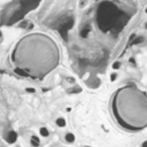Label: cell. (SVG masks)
Returning <instances> with one entry per match:
<instances>
[{"mask_svg": "<svg viewBox=\"0 0 147 147\" xmlns=\"http://www.w3.org/2000/svg\"><path fill=\"white\" fill-rule=\"evenodd\" d=\"M30 144H31L32 147H39V145H40V139H39L37 136L32 134L31 138H30Z\"/></svg>", "mask_w": 147, "mask_h": 147, "instance_id": "6", "label": "cell"}, {"mask_svg": "<svg viewBox=\"0 0 147 147\" xmlns=\"http://www.w3.org/2000/svg\"><path fill=\"white\" fill-rule=\"evenodd\" d=\"M145 28H146V29H147V22H146V23H145Z\"/></svg>", "mask_w": 147, "mask_h": 147, "instance_id": "19", "label": "cell"}, {"mask_svg": "<svg viewBox=\"0 0 147 147\" xmlns=\"http://www.w3.org/2000/svg\"><path fill=\"white\" fill-rule=\"evenodd\" d=\"M64 140H65L68 144H74L75 140H76V137H75L74 133H71V132H67L65 136H64Z\"/></svg>", "mask_w": 147, "mask_h": 147, "instance_id": "5", "label": "cell"}, {"mask_svg": "<svg viewBox=\"0 0 147 147\" xmlns=\"http://www.w3.org/2000/svg\"><path fill=\"white\" fill-rule=\"evenodd\" d=\"M33 28V24H29V26H28V29H32Z\"/></svg>", "mask_w": 147, "mask_h": 147, "instance_id": "18", "label": "cell"}, {"mask_svg": "<svg viewBox=\"0 0 147 147\" xmlns=\"http://www.w3.org/2000/svg\"><path fill=\"white\" fill-rule=\"evenodd\" d=\"M65 124H67V122H65V119H64L63 117H59V118H56V125H57V126H60V127H64Z\"/></svg>", "mask_w": 147, "mask_h": 147, "instance_id": "10", "label": "cell"}, {"mask_svg": "<svg viewBox=\"0 0 147 147\" xmlns=\"http://www.w3.org/2000/svg\"><path fill=\"white\" fill-rule=\"evenodd\" d=\"M0 147H2V146H0Z\"/></svg>", "mask_w": 147, "mask_h": 147, "instance_id": "22", "label": "cell"}, {"mask_svg": "<svg viewBox=\"0 0 147 147\" xmlns=\"http://www.w3.org/2000/svg\"><path fill=\"white\" fill-rule=\"evenodd\" d=\"M140 147H147V140L142 141V142H141V145H140Z\"/></svg>", "mask_w": 147, "mask_h": 147, "instance_id": "16", "label": "cell"}, {"mask_svg": "<svg viewBox=\"0 0 147 147\" xmlns=\"http://www.w3.org/2000/svg\"><path fill=\"white\" fill-rule=\"evenodd\" d=\"M83 147H91V146H83Z\"/></svg>", "mask_w": 147, "mask_h": 147, "instance_id": "20", "label": "cell"}, {"mask_svg": "<svg viewBox=\"0 0 147 147\" xmlns=\"http://www.w3.org/2000/svg\"><path fill=\"white\" fill-rule=\"evenodd\" d=\"M145 11H146V13H147V7H146V10H145Z\"/></svg>", "mask_w": 147, "mask_h": 147, "instance_id": "21", "label": "cell"}, {"mask_svg": "<svg viewBox=\"0 0 147 147\" xmlns=\"http://www.w3.org/2000/svg\"><path fill=\"white\" fill-rule=\"evenodd\" d=\"M90 31H91V26H90V25H87V26H84V28L80 30L79 34H80V37H82V38H86V37L88 36Z\"/></svg>", "mask_w": 147, "mask_h": 147, "instance_id": "7", "label": "cell"}, {"mask_svg": "<svg viewBox=\"0 0 147 147\" xmlns=\"http://www.w3.org/2000/svg\"><path fill=\"white\" fill-rule=\"evenodd\" d=\"M111 68H113L114 70H117V69H119V68H121V62H118V61L114 62V63H113V65H111Z\"/></svg>", "mask_w": 147, "mask_h": 147, "instance_id": "12", "label": "cell"}, {"mask_svg": "<svg viewBox=\"0 0 147 147\" xmlns=\"http://www.w3.org/2000/svg\"><path fill=\"white\" fill-rule=\"evenodd\" d=\"M17 132L16 131H14V130H8V131H6L5 133H3V139L6 140V142L7 144H15L16 141H17Z\"/></svg>", "mask_w": 147, "mask_h": 147, "instance_id": "4", "label": "cell"}, {"mask_svg": "<svg viewBox=\"0 0 147 147\" xmlns=\"http://www.w3.org/2000/svg\"><path fill=\"white\" fill-rule=\"evenodd\" d=\"M11 62L15 68L24 70L28 77L42 78L57 67L60 49L56 42L46 34H28L13 49Z\"/></svg>", "mask_w": 147, "mask_h": 147, "instance_id": "1", "label": "cell"}, {"mask_svg": "<svg viewBox=\"0 0 147 147\" xmlns=\"http://www.w3.org/2000/svg\"><path fill=\"white\" fill-rule=\"evenodd\" d=\"M125 22L126 20H124V15L114 3L103 1L99 6L96 10V24L101 31H119Z\"/></svg>", "mask_w": 147, "mask_h": 147, "instance_id": "3", "label": "cell"}, {"mask_svg": "<svg viewBox=\"0 0 147 147\" xmlns=\"http://www.w3.org/2000/svg\"><path fill=\"white\" fill-rule=\"evenodd\" d=\"M39 133H40V136L44 137V138H47V137L49 136V131H48V129L45 127V126H41V127L39 129Z\"/></svg>", "mask_w": 147, "mask_h": 147, "instance_id": "8", "label": "cell"}, {"mask_svg": "<svg viewBox=\"0 0 147 147\" xmlns=\"http://www.w3.org/2000/svg\"><path fill=\"white\" fill-rule=\"evenodd\" d=\"M129 62L132 64V65H136V60L133 59V57H130V60H129Z\"/></svg>", "mask_w": 147, "mask_h": 147, "instance_id": "15", "label": "cell"}, {"mask_svg": "<svg viewBox=\"0 0 147 147\" xmlns=\"http://www.w3.org/2000/svg\"><path fill=\"white\" fill-rule=\"evenodd\" d=\"M144 40H145V38H144L142 36H138V37H136V38L133 39V41H132L131 44H132V45H139V44L144 42Z\"/></svg>", "mask_w": 147, "mask_h": 147, "instance_id": "9", "label": "cell"}, {"mask_svg": "<svg viewBox=\"0 0 147 147\" xmlns=\"http://www.w3.org/2000/svg\"><path fill=\"white\" fill-rule=\"evenodd\" d=\"M18 76H23V77H28V75H26V72L24 71V70H22V69H20V68H15V70H14Z\"/></svg>", "mask_w": 147, "mask_h": 147, "instance_id": "11", "label": "cell"}, {"mask_svg": "<svg viewBox=\"0 0 147 147\" xmlns=\"http://www.w3.org/2000/svg\"><path fill=\"white\" fill-rule=\"evenodd\" d=\"M116 79H117V74H116V72L110 74V80H111V82H115Z\"/></svg>", "mask_w": 147, "mask_h": 147, "instance_id": "13", "label": "cell"}, {"mask_svg": "<svg viewBox=\"0 0 147 147\" xmlns=\"http://www.w3.org/2000/svg\"><path fill=\"white\" fill-rule=\"evenodd\" d=\"M111 113L117 124L131 132L147 127V94L130 84L116 91L111 99Z\"/></svg>", "mask_w": 147, "mask_h": 147, "instance_id": "2", "label": "cell"}, {"mask_svg": "<svg viewBox=\"0 0 147 147\" xmlns=\"http://www.w3.org/2000/svg\"><path fill=\"white\" fill-rule=\"evenodd\" d=\"M129 147H131V146H129Z\"/></svg>", "mask_w": 147, "mask_h": 147, "instance_id": "23", "label": "cell"}, {"mask_svg": "<svg viewBox=\"0 0 147 147\" xmlns=\"http://www.w3.org/2000/svg\"><path fill=\"white\" fill-rule=\"evenodd\" d=\"M26 24H28V22H23V23L21 24V26H23V28H25V26H26Z\"/></svg>", "mask_w": 147, "mask_h": 147, "instance_id": "17", "label": "cell"}, {"mask_svg": "<svg viewBox=\"0 0 147 147\" xmlns=\"http://www.w3.org/2000/svg\"><path fill=\"white\" fill-rule=\"evenodd\" d=\"M25 91H26V92H29V93H34V92H36V90H34V88H30V87H26V88H25Z\"/></svg>", "mask_w": 147, "mask_h": 147, "instance_id": "14", "label": "cell"}]
</instances>
